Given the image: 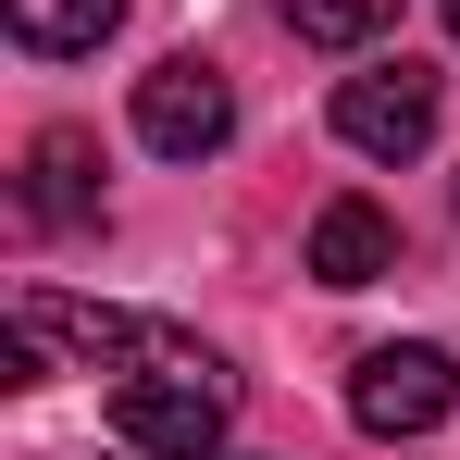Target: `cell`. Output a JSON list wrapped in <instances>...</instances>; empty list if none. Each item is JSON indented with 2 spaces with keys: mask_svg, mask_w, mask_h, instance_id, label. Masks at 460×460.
Returning a JSON list of instances; mask_svg holds the SVG:
<instances>
[{
  "mask_svg": "<svg viewBox=\"0 0 460 460\" xmlns=\"http://www.w3.org/2000/svg\"><path fill=\"white\" fill-rule=\"evenodd\" d=\"M225 411H236V374L199 349V361H162V374L112 385V436L150 460H212L225 448Z\"/></svg>",
  "mask_w": 460,
  "mask_h": 460,
  "instance_id": "cell-1",
  "label": "cell"
},
{
  "mask_svg": "<svg viewBox=\"0 0 460 460\" xmlns=\"http://www.w3.org/2000/svg\"><path fill=\"white\" fill-rule=\"evenodd\" d=\"M336 137L361 162H411L436 137V75H423V63H361V75L336 87Z\"/></svg>",
  "mask_w": 460,
  "mask_h": 460,
  "instance_id": "cell-4",
  "label": "cell"
},
{
  "mask_svg": "<svg viewBox=\"0 0 460 460\" xmlns=\"http://www.w3.org/2000/svg\"><path fill=\"white\" fill-rule=\"evenodd\" d=\"M311 274H323V287H374V274H398V225H385L374 199H323V212H311Z\"/></svg>",
  "mask_w": 460,
  "mask_h": 460,
  "instance_id": "cell-5",
  "label": "cell"
},
{
  "mask_svg": "<svg viewBox=\"0 0 460 460\" xmlns=\"http://www.w3.org/2000/svg\"><path fill=\"white\" fill-rule=\"evenodd\" d=\"M38 212L50 225H87L100 187H87V137H38Z\"/></svg>",
  "mask_w": 460,
  "mask_h": 460,
  "instance_id": "cell-8",
  "label": "cell"
},
{
  "mask_svg": "<svg viewBox=\"0 0 460 460\" xmlns=\"http://www.w3.org/2000/svg\"><path fill=\"white\" fill-rule=\"evenodd\" d=\"M0 25H13V50L75 63V50H100V38L125 25V0H0Z\"/></svg>",
  "mask_w": 460,
  "mask_h": 460,
  "instance_id": "cell-6",
  "label": "cell"
},
{
  "mask_svg": "<svg viewBox=\"0 0 460 460\" xmlns=\"http://www.w3.org/2000/svg\"><path fill=\"white\" fill-rule=\"evenodd\" d=\"M448 411H460V361L436 349V336L361 349V374H349V423H361V436H436Z\"/></svg>",
  "mask_w": 460,
  "mask_h": 460,
  "instance_id": "cell-2",
  "label": "cell"
},
{
  "mask_svg": "<svg viewBox=\"0 0 460 460\" xmlns=\"http://www.w3.org/2000/svg\"><path fill=\"white\" fill-rule=\"evenodd\" d=\"M448 38H460V0H448Z\"/></svg>",
  "mask_w": 460,
  "mask_h": 460,
  "instance_id": "cell-9",
  "label": "cell"
},
{
  "mask_svg": "<svg viewBox=\"0 0 460 460\" xmlns=\"http://www.w3.org/2000/svg\"><path fill=\"white\" fill-rule=\"evenodd\" d=\"M287 25H299L311 50H374L385 25H398V0H274Z\"/></svg>",
  "mask_w": 460,
  "mask_h": 460,
  "instance_id": "cell-7",
  "label": "cell"
},
{
  "mask_svg": "<svg viewBox=\"0 0 460 460\" xmlns=\"http://www.w3.org/2000/svg\"><path fill=\"white\" fill-rule=\"evenodd\" d=\"M137 137H150L162 162H212V150L236 137V87H225V63H199V50L150 63V75H137Z\"/></svg>",
  "mask_w": 460,
  "mask_h": 460,
  "instance_id": "cell-3",
  "label": "cell"
}]
</instances>
